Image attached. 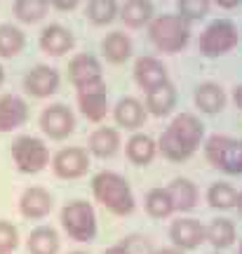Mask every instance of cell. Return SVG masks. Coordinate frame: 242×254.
<instances>
[{
    "instance_id": "40",
    "label": "cell",
    "mask_w": 242,
    "mask_h": 254,
    "mask_svg": "<svg viewBox=\"0 0 242 254\" xmlns=\"http://www.w3.org/2000/svg\"><path fill=\"white\" fill-rule=\"evenodd\" d=\"M155 254H181V250H177V247H165V250H160V252Z\"/></svg>"
},
{
    "instance_id": "5",
    "label": "cell",
    "mask_w": 242,
    "mask_h": 254,
    "mask_svg": "<svg viewBox=\"0 0 242 254\" xmlns=\"http://www.w3.org/2000/svg\"><path fill=\"white\" fill-rule=\"evenodd\" d=\"M238 28L228 19H216L200 36V52L205 57H221L238 45Z\"/></svg>"
},
{
    "instance_id": "7",
    "label": "cell",
    "mask_w": 242,
    "mask_h": 254,
    "mask_svg": "<svg viewBox=\"0 0 242 254\" xmlns=\"http://www.w3.org/2000/svg\"><path fill=\"white\" fill-rule=\"evenodd\" d=\"M12 155H14L17 167L26 174L40 172L47 165V160H50L47 146L40 139H36V136H21V139H17V144L12 146Z\"/></svg>"
},
{
    "instance_id": "44",
    "label": "cell",
    "mask_w": 242,
    "mask_h": 254,
    "mask_svg": "<svg viewBox=\"0 0 242 254\" xmlns=\"http://www.w3.org/2000/svg\"><path fill=\"white\" fill-rule=\"evenodd\" d=\"M240 254H242V245H240Z\"/></svg>"
},
{
    "instance_id": "10",
    "label": "cell",
    "mask_w": 242,
    "mask_h": 254,
    "mask_svg": "<svg viewBox=\"0 0 242 254\" xmlns=\"http://www.w3.org/2000/svg\"><path fill=\"white\" fill-rule=\"evenodd\" d=\"M87 167H90V158L87 151L82 148H63L54 158V172L63 179H78L87 172Z\"/></svg>"
},
{
    "instance_id": "28",
    "label": "cell",
    "mask_w": 242,
    "mask_h": 254,
    "mask_svg": "<svg viewBox=\"0 0 242 254\" xmlns=\"http://www.w3.org/2000/svg\"><path fill=\"white\" fill-rule=\"evenodd\" d=\"M26 38L12 24H0V57H17L24 50Z\"/></svg>"
},
{
    "instance_id": "27",
    "label": "cell",
    "mask_w": 242,
    "mask_h": 254,
    "mask_svg": "<svg viewBox=\"0 0 242 254\" xmlns=\"http://www.w3.org/2000/svg\"><path fill=\"white\" fill-rule=\"evenodd\" d=\"M205 238L219 250L231 247L235 240V226L228 219H216V221L209 224V228H205Z\"/></svg>"
},
{
    "instance_id": "38",
    "label": "cell",
    "mask_w": 242,
    "mask_h": 254,
    "mask_svg": "<svg viewBox=\"0 0 242 254\" xmlns=\"http://www.w3.org/2000/svg\"><path fill=\"white\" fill-rule=\"evenodd\" d=\"M104 254H129V252H127V247L122 245V243H120V245L108 247V250H106V252H104Z\"/></svg>"
},
{
    "instance_id": "15",
    "label": "cell",
    "mask_w": 242,
    "mask_h": 254,
    "mask_svg": "<svg viewBox=\"0 0 242 254\" xmlns=\"http://www.w3.org/2000/svg\"><path fill=\"white\" fill-rule=\"evenodd\" d=\"M134 78L144 90H153L155 85L167 82V71L155 57H141L134 66Z\"/></svg>"
},
{
    "instance_id": "19",
    "label": "cell",
    "mask_w": 242,
    "mask_h": 254,
    "mask_svg": "<svg viewBox=\"0 0 242 254\" xmlns=\"http://www.w3.org/2000/svg\"><path fill=\"white\" fill-rule=\"evenodd\" d=\"M120 17L132 28L144 26L153 19V2L151 0H125V5L120 9Z\"/></svg>"
},
{
    "instance_id": "4",
    "label": "cell",
    "mask_w": 242,
    "mask_h": 254,
    "mask_svg": "<svg viewBox=\"0 0 242 254\" xmlns=\"http://www.w3.org/2000/svg\"><path fill=\"white\" fill-rule=\"evenodd\" d=\"M207 160L228 174H242V141L231 136H209L205 146Z\"/></svg>"
},
{
    "instance_id": "20",
    "label": "cell",
    "mask_w": 242,
    "mask_h": 254,
    "mask_svg": "<svg viewBox=\"0 0 242 254\" xmlns=\"http://www.w3.org/2000/svg\"><path fill=\"white\" fill-rule=\"evenodd\" d=\"M195 104L200 111L205 113H219L226 106V94L224 90L214 85V82H205L195 90Z\"/></svg>"
},
{
    "instance_id": "37",
    "label": "cell",
    "mask_w": 242,
    "mask_h": 254,
    "mask_svg": "<svg viewBox=\"0 0 242 254\" xmlns=\"http://www.w3.org/2000/svg\"><path fill=\"white\" fill-rule=\"evenodd\" d=\"M214 2L224 9H233V7H238V5H242V0H214Z\"/></svg>"
},
{
    "instance_id": "14",
    "label": "cell",
    "mask_w": 242,
    "mask_h": 254,
    "mask_svg": "<svg viewBox=\"0 0 242 254\" xmlns=\"http://www.w3.org/2000/svg\"><path fill=\"white\" fill-rule=\"evenodd\" d=\"M28 118V109L26 104L19 99V97H0V132H9V129H17L19 125H24Z\"/></svg>"
},
{
    "instance_id": "8",
    "label": "cell",
    "mask_w": 242,
    "mask_h": 254,
    "mask_svg": "<svg viewBox=\"0 0 242 254\" xmlns=\"http://www.w3.org/2000/svg\"><path fill=\"white\" fill-rule=\"evenodd\" d=\"M71 80L78 90H94V87H101L104 80H101V66L92 55H78L73 57L71 66Z\"/></svg>"
},
{
    "instance_id": "11",
    "label": "cell",
    "mask_w": 242,
    "mask_h": 254,
    "mask_svg": "<svg viewBox=\"0 0 242 254\" xmlns=\"http://www.w3.org/2000/svg\"><path fill=\"white\" fill-rule=\"evenodd\" d=\"M172 243L181 250H195L202 240H205V228L195 219H179L174 221L170 228Z\"/></svg>"
},
{
    "instance_id": "39",
    "label": "cell",
    "mask_w": 242,
    "mask_h": 254,
    "mask_svg": "<svg viewBox=\"0 0 242 254\" xmlns=\"http://www.w3.org/2000/svg\"><path fill=\"white\" fill-rule=\"evenodd\" d=\"M235 104H238V109H242V85L235 87Z\"/></svg>"
},
{
    "instance_id": "42",
    "label": "cell",
    "mask_w": 242,
    "mask_h": 254,
    "mask_svg": "<svg viewBox=\"0 0 242 254\" xmlns=\"http://www.w3.org/2000/svg\"><path fill=\"white\" fill-rule=\"evenodd\" d=\"M2 80H5V73H2V66H0V85H2Z\"/></svg>"
},
{
    "instance_id": "24",
    "label": "cell",
    "mask_w": 242,
    "mask_h": 254,
    "mask_svg": "<svg viewBox=\"0 0 242 254\" xmlns=\"http://www.w3.org/2000/svg\"><path fill=\"white\" fill-rule=\"evenodd\" d=\"M28 252L31 254H57L59 252V236L54 228L40 226L28 238Z\"/></svg>"
},
{
    "instance_id": "13",
    "label": "cell",
    "mask_w": 242,
    "mask_h": 254,
    "mask_svg": "<svg viewBox=\"0 0 242 254\" xmlns=\"http://www.w3.org/2000/svg\"><path fill=\"white\" fill-rule=\"evenodd\" d=\"M40 47H43V52H47V55L61 57L73 47V33L68 28L59 26V24H50L40 33Z\"/></svg>"
},
{
    "instance_id": "3",
    "label": "cell",
    "mask_w": 242,
    "mask_h": 254,
    "mask_svg": "<svg viewBox=\"0 0 242 254\" xmlns=\"http://www.w3.org/2000/svg\"><path fill=\"white\" fill-rule=\"evenodd\" d=\"M148 33H151L153 45L158 50L174 55V52H179V50H183L188 45L190 21L183 19L181 14H162V17L151 21Z\"/></svg>"
},
{
    "instance_id": "16",
    "label": "cell",
    "mask_w": 242,
    "mask_h": 254,
    "mask_svg": "<svg viewBox=\"0 0 242 254\" xmlns=\"http://www.w3.org/2000/svg\"><path fill=\"white\" fill-rule=\"evenodd\" d=\"M19 207H21V214L28 219H40L45 217L47 212L52 209V198H50V193L45 189H28L24 195H21V202H19Z\"/></svg>"
},
{
    "instance_id": "2",
    "label": "cell",
    "mask_w": 242,
    "mask_h": 254,
    "mask_svg": "<svg viewBox=\"0 0 242 254\" xmlns=\"http://www.w3.org/2000/svg\"><path fill=\"white\" fill-rule=\"evenodd\" d=\"M94 198L108 207L113 214H129L134 209V195L127 186V182L116 172H101L92 182Z\"/></svg>"
},
{
    "instance_id": "33",
    "label": "cell",
    "mask_w": 242,
    "mask_h": 254,
    "mask_svg": "<svg viewBox=\"0 0 242 254\" xmlns=\"http://www.w3.org/2000/svg\"><path fill=\"white\" fill-rule=\"evenodd\" d=\"M177 5H179V14L188 21L202 19L209 12V0H179Z\"/></svg>"
},
{
    "instance_id": "36",
    "label": "cell",
    "mask_w": 242,
    "mask_h": 254,
    "mask_svg": "<svg viewBox=\"0 0 242 254\" xmlns=\"http://www.w3.org/2000/svg\"><path fill=\"white\" fill-rule=\"evenodd\" d=\"M50 2H52L57 9H73L80 0H50Z\"/></svg>"
},
{
    "instance_id": "29",
    "label": "cell",
    "mask_w": 242,
    "mask_h": 254,
    "mask_svg": "<svg viewBox=\"0 0 242 254\" xmlns=\"http://www.w3.org/2000/svg\"><path fill=\"white\" fill-rule=\"evenodd\" d=\"M50 0H14V14L24 24H36L47 14Z\"/></svg>"
},
{
    "instance_id": "6",
    "label": "cell",
    "mask_w": 242,
    "mask_h": 254,
    "mask_svg": "<svg viewBox=\"0 0 242 254\" xmlns=\"http://www.w3.org/2000/svg\"><path fill=\"white\" fill-rule=\"evenodd\" d=\"M61 224L73 240L90 243L92 238L97 236V217H94V209H92V205L80 202V200L63 207Z\"/></svg>"
},
{
    "instance_id": "32",
    "label": "cell",
    "mask_w": 242,
    "mask_h": 254,
    "mask_svg": "<svg viewBox=\"0 0 242 254\" xmlns=\"http://www.w3.org/2000/svg\"><path fill=\"white\" fill-rule=\"evenodd\" d=\"M207 200H209V205H212V207L231 209V207H235V202H238V190H235L231 184L219 182V184H214V186L209 189Z\"/></svg>"
},
{
    "instance_id": "18",
    "label": "cell",
    "mask_w": 242,
    "mask_h": 254,
    "mask_svg": "<svg viewBox=\"0 0 242 254\" xmlns=\"http://www.w3.org/2000/svg\"><path fill=\"white\" fill-rule=\"evenodd\" d=\"M174 101H177V92L170 82H162V85H155L153 90H148V109H151L153 116H167L172 109H174Z\"/></svg>"
},
{
    "instance_id": "9",
    "label": "cell",
    "mask_w": 242,
    "mask_h": 254,
    "mask_svg": "<svg viewBox=\"0 0 242 254\" xmlns=\"http://www.w3.org/2000/svg\"><path fill=\"white\" fill-rule=\"evenodd\" d=\"M40 127H43V132L50 134L52 139H63V136H68L73 132L75 120H73V113L66 109L63 104H54V106L43 111Z\"/></svg>"
},
{
    "instance_id": "21",
    "label": "cell",
    "mask_w": 242,
    "mask_h": 254,
    "mask_svg": "<svg viewBox=\"0 0 242 254\" xmlns=\"http://www.w3.org/2000/svg\"><path fill=\"white\" fill-rule=\"evenodd\" d=\"M167 193H170L174 209L188 212V209L195 207L197 189H195V184L188 182V179H174V182H172V186L167 189Z\"/></svg>"
},
{
    "instance_id": "22",
    "label": "cell",
    "mask_w": 242,
    "mask_h": 254,
    "mask_svg": "<svg viewBox=\"0 0 242 254\" xmlns=\"http://www.w3.org/2000/svg\"><path fill=\"white\" fill-rule=\"evenodd\" d=\"M101 50H104V55H106L108 62L120 64V62H125V59H129V55H132V40H129L125 33L116 31V33H108V36L104 38Z\"/></svg>"
},
{
    "instance_id": "35",
    "label": "cell",
    "mask_w": 242,
    "mask_h": 254,
    "mask_svg": "<svg viewBox=\"0 0 242 254\" xmlns=\"http://www.w3.org/2000/svg\"><path fill=\"white\" fill-rule=\"evenodd\" d=\"M122 245L127 247V252L129 254H155L153 252V247H151V243H148L146 238L132 236V238H127V240H122Z\"/></svg>"
},
{
    "instance_id": "23",
    "label": "cell",
    "mask_w": 242,
    "mask_h": 254,
    "mask_svg": "<svg viewBox=\"0 0 242 254\" xmlns=\"http://www.w3.org/2000/svg\"><path fill=\"white\" fill-rule=\"evenodd\" d=\"M146 113H144V106L139 104L136 99L127 97V99H120L116 106V120L118 125L127 127V129H136V127L144 123Z\"/></svg>"
},
{
    "instance_id": "1",
    "label": "cell",
    "mask_w": 242,
    "mask_h": 254,
    "mask_svg": "<svg viewBox=\"0 0 242 254\" xmlns=\"http://www.w3.org/2000/svg\"><path fill=\"white\" fill-rule=\"evenodd\" d=\"M202 123L193 113H181L172 120V125L162 132L160 148L170 160H186L197 151L202 141Z\"/></svg>"
},
{
    "instance_id": "25",
    "label": "cell",
    "mask_w": 242,
    "mask_h": 254,
    "mask_svg": "<svg viewBox=\"0 0 242 254\" xmlns=\"http://www.w3.org/2000/svg\"><path fill=\"white\" fill-rule=\"evenodd\" d=\"M118 146H120V136H118V132L111 129V127H101V129H97V132L90 136L92 153L99 155V158L113 155L118 151Z\"/></svg>"
},
{
    "instance_id": "31",
    "label": "cell",
    "mask_w": 242,
    "mask_h": 254,
    "mask_svg": "<svg viewBox=\"0 0 242 254\" xmlns=\"http://www.w3.org/2000/svg\"><path fill=\"white\" fill-rule=\"evenodd\" d=\"M118 14V2L116 0H90L87 2V17L97 24V26H104V24H111Z\"/></svg>"
},
{
    "instance_id": "41",
    "label": "cell",
    "mask_w": 242,
    "mask_h": 254,
    "mask_svg": "<svg viewBox=\"0 0 242 254\" xmlns=\"http://www.w3.org/2000/svg\"><path fill=\"white\" fill-rule=\"evenodd\" d=\"M235 205H238V209H240V212H242V190H240V193H238V202H235Z\"/></svg>"
},
{
    "instance_id": "43",
    "label": "cell",
    "mask_w": 242,
    "mask_h": 254,
    "mask_svg": "<svg viewBox=\"0 0 242 254\" xmlns=\"http://www.w3.org/2000/svg\"><path fill=\"white\" fill-rule=\"evenodd\" d=\"M73 254H82V252H73Z\"/></svg>"
},
{
    "instance_id": "30",
    "label": "cell",
    "mask_w": 242,
    "mask_h": 254,
    "mask_svg": "<svg viewBox=\"0 0 242 254\" xmlns=\"http://www.w3.org/2000/svg\"><path fill=\"white\" fill-rule=\"evenodd\" d=\"M146 209H148V214L155 219H162V217H167V214H172V212H174V205H172L170 193L165 189L148 190V195H146Z\"/></svg>"
},
{
    "instance_id": "34",
    "label": "cell",
    "mask_w": 242,
    "mask_h": 254,
    "mask_svg": "<svg viewBox=\"0 0 242 254\" xmlns=\"http://www.w3.org/2000/svg\"><path fill=\"white\" fill-rule=\"evenodd\" d=\"M19 245V236L17 228L7 224V221H0V254H12Z\"/></svg>"
},
{
    "instance_id": "26",
    "label": "cell",
    "mask_w": 242,
    "mask_h": 254,
    "mask_svg": "<svg viewBox=\"0 0 242 254\" xmlns=\"http://www.w3.org/2000/svg\"><path fill=\"white\" fill-rule=\"evenodd\" d=\"M127 155H129V160L136 165H148L153 160V155H155L153 139L146 134H134L127 141Z\"/></svg>"
},
{
    "instance_id": "17",
    "label": "cell",
    "mask_w": 242,
    "mask_h": 254,
    "mask_svg": "<svg viewBox=\"0 0 242 254\" xmlns=\"http://www.w3.org/2000/svg\"><path fill=\"white\" fill-rule=\"evenodd\" d=\"M78 101H80L82 113L90 120L99 123V120L106 116L108 111V101H106V85L101 87H94V90H82L78 94Z\"/></svg>"
},
{
    "instance_id": "12",
    "label": "cell",
    "mask_w": 242,
    "mask_h": 254,
    "mask_svg": "<svg viewBox=\"0 0 242 254\" xmlns=\"http://www.w3.org/2000/svg\"><path fill=\"white\" fill-rule=\"evenodd\" d=\"M24 85H26V92L33 97H50L59 87V73L50 66H36L26 75Z\"/></svg>"
}]
</instances>
